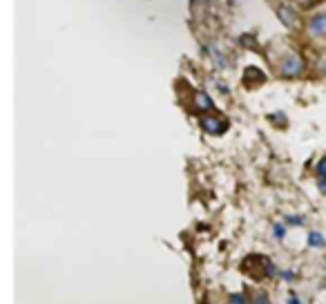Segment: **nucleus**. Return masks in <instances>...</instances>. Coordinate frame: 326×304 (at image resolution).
I'll return each mask as SVG.
<instances>
[{"mask_svg":"<svg viewBox=\"0 0 326 304\" xmlns=\"http://www.w3.org/2000/svg\"><path fill=\"white\" fill-rule=\"evenodd\" d=\"M279 72H282V76H288V78L300 76L304 72V58L300 54H286L282 63H279Z\"/></svg>","mask_w":326,"mask_h":304,"instance_id":"obj_1","label":"nucleus"},{"mask_svg":"<svg viewBox=\"0 0 326 304\" xmlns=\"http://www.w3.org/2000/svg\"><path fill=\"white\" fill-rule=\"evenodd\" d=\"M199 126L208 134H221V132H226L228 123L223 119H217V116H199Z\"/></svg>","mask_w":326,"mask_h":304,"instance_id":"obj_2","label":"nucleus"},{"mask_svg":"<svg viewBox=\"0 0 326 304\" xmlns=\"http://www.w3.org/2000/svg\"><path fill=\"white\" fill-rule=\"evenodd\" d=\"M275 11H277V16H279V20L284 22L286 27H290V29H295V27H300V16L295 14L290 7H286V5H277L275 7Z\"/></svg>","mask_w":326,"mask_h":304,"instance_id":"obj_3","label":"nucleus"},{"mask_svg":"<svg viewBox=\"0 0 326 304\" xmlns=\"http://www.w3.org/2000/svg\"><path fill=\"white\" fill-rule=\"evenodd\" d=\"M308 34L311 36H326V11H319L308 20Z\"/></svg>","mask_w":326,"mask_h":304,"instance_id":"obj_4","label":"nucleus"},{"mask_svg":"<svg viewBox=\"0 0 326 304\" xmlns=\"http://www.w3.org/2000/svg\"><path fill=\"white\" fill-rule=\"evenodd\" d=\"M192 101H194V108L199 110V112H210V110H212V99L208 97L204 89H197Z\"/></svg>","mask_w":326,"mask_h":304,"instance_id":"obj_5","label":"nucleus"},{"mask_svg":"<svg viewBox=\"0 0 326 304\" xmlns=\"http://www.w3.org/2000/svg\"><path fill=\"white\" fill-rule=\"evenodd\" d=\"M308 244H311V246H322V244H324L322 233H317V230H313V233H308Z\"/></svg>","mask_w":326,"mask_h":304,"instance_id":"obj_6","label":"nucleus"},{"mask_svg":"<svg viewBox=\"0 0 326 304\" xmlns=\"http://www.w3.org/2000/svg\"><path fill=\"white\" fill-rule=\"evenodd\" d=\"M252 304H273V302H271V297H268V293L259 291V293L252 297Z\"/></svg>","mask_w":326,"mask_h":304,"instance_id":"obj_7","label":"nucleus"},{"mask_svg":"<svg viewBox=\"0 0 326 304\" xmlns=\"http://www.w3.org/2000/svg\"><path fill=\"white\" fill-rule=\"evenodd\" d=\"M228 304H246V295L244 293H233L228 297Z\"/></svg>","mask_w":326,"mask_h":304,"instance_id":"obj_8","label":"nucleus"},{"mask_svg":"<svg viewBox=\"0 0 326 304\" xmlns=\"http://www.w3.org/2000/svg\"><path fill=\"white\" fill-rule=\"evenodd\" d=\"M317 174H319L322 179H326V155L317 161Z\"/></svg>","mask_w":326,"mask_h":304,"instance_id":"obj_9","label":"nucleus"},{"mask_svg":"<svg viewBox=\"0 0 326 304\" xmlns=\"http://www.w3.org/2000/svg\"><path fill=\"white\" fill-rule=\"evenodd\" d=\"M286 222L293 224V226H300V224H304V217H286Z\"/></svg>","mask_w":326,"mask_h":304,"instance_id":"obj_10","label":"nucleus"},{"mask_svg":"<svg viewBox=\"0 0 326 304\" xmlns=\"http://www.w3.org/2000/svg\"><path fill=\"white\" fill-rule=\"evenodd\" d=\"M284 224H277V226H275V237H277V239H282L284 237Z\"/></svg>","mask_w":326,"mask_h":304,"instance_id":"obj_11","label":"nucleus"},{"mask_svg":"<svg viewBox=\"0 0 326 304\" xmlns=\"http://www.w3.org/2000/svg\"><path fill=\"white\" fill-rule=\"evenodd\" d=\"M319 72H322V74L326 76V56H324L322 60H319Z\"/></svg>","mask_w":326,"mask_h":304,"instance_id":"obj_12","label":"nucleus"},{"mask_svg":"<svg viewBox=\"0 0 326 304\" xmlns=\"http://www.w3.org/2000/svg\"><path fill=\"white\" fill-rule=\"evenodd\" d=\"M295 3H297V5H304V7H311L315 0H295Z\"/></svg>","mask_w":326,"mask_h":304,"instance_id":"obj_13","label":"nucleus"},{"mask_svg":"<svg viewBox=\"0 0 326 304\" xmlns=\"http://www.w3.org/2000/svg\"><path fill=\"white\" fill-rule=\"evenodd\" d=\"M319 190H322V193H326V179H322V177H319Z\"/></svg>","mask_w":326,"mask_h":304,"instance_id":"obj_14","label":"nucleus"},{"mask_svg":"<svg viewBox=\"0 0 326 304\" xmlns=\"http://www.w3.org/2000/svg\"><path fill=\"white\" fill-rule=\"evenodd\" d=\"M288 304H300V300H297V297H290V302Z\"/></svg>","mask_w":326,"mask_h":304,"instance_id":"obj_15","label":"nucleus"}]
</instances>
